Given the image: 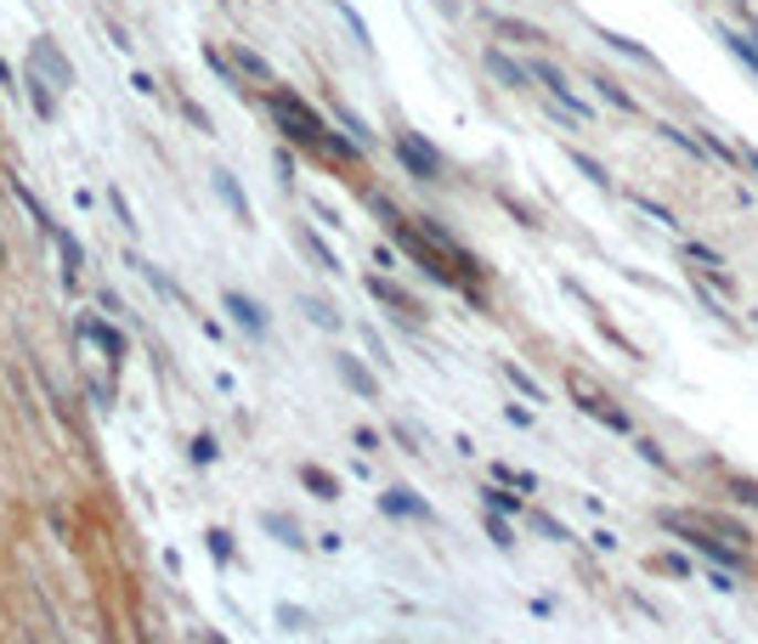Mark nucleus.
<instances>
[{"label":"nucleus","mask_w":758,"mask_h":644,"mask_svg":"<svg viewBox=\"0 0 758 644\" xmlns=\"http://www.w3.org/2000/svg\"><path fill=\"white\" fill-rule=\"evenodd\" d=\"M397 154L408 159V170H413V176H436V170H442V159H436V154H431V147H424L419 136H402V141H397Z\"/></svg>","instance_id":"obj_3"},{"label":"nucleus","mask_w":758,"mask_h":644,"mask_svg":"<svg viewBox=\"0 0 758 644\" xmlns=\"http://www.w3.org/2000/svg\"><path fill=\"white\" fill-rule=\"evenodd\" d=\"M662 531L685 537L696 555L719 560V566H741L747 549H741V531L736 526H719V520H702V515H662Z\"/></svg>","instance_id":"obj_1"},{"label":"nucleus","mask_w":758,"mask_h":644,"mask_svg":"<svg viewBox=\"0 0 758 644\" xmlns=\"http://www.w3.org/2000/svg\"><path fill=\"white\" fill-rule=\"evenodd\" d=\"M578 170H583V176H589L594 187H611V176H606V170H600L594 159H583V154H578Z\"/></svg>","instance_id":"obj_5"},{"label":"nucleus","mask_w":758,"mask_h":644,"mask_svg":"<svg viewBox=\"0 0 758 644\" xmlns=\"http://www.w3.org/2000/svg\"><path fill=\"white\" fill-rule=\"evenodd\" d=\"M600 85V96H606V103H618V108H634V96L623 91V85H611V80H594Z\"/></svg>","instance_id":"obj_4"},{"label":"nucleus","mask_w":758,"mask_h":644,"mask_svg":"<svg viewBox=\"0 0 758 644\" xmlns=\"http://www.w3.org/2000/svg\"><path fill=\"white\" fill-rule=\"evenodd\" d=\"M572 395H578V408H583V413H594V419H600L606 430L629 435V413H623V408H611V402H606V395H600V390H594L589 379H572Z\"/></svg>","instance_id":"obj_2"},{"label":"nucleus","mask_w":758,"mask_h":644,"mask_svg":"<svg viewBox=\"0 0 758 644\" xmlns=\"http://www.w3.org/2000/svg\"><path fill=\"white\" fill-rule=\"evenodd\" d=\"M741 159H747V165H752V170H758V154H752V147H747V154H741Z\"/></svg>","instance_id":"obj_8"},{"label":"nucleus","mask_w":758,"mask_h":644,"mask_svg":"<svg viewBox=\"0 0 758 644\" xmlns=\"http://www.w3.org/2000/svg\"><path fill=\"white\" fill-rule=\"evenodd\" d=\"M306 481L323 492V498H335V481H328V475H317V469H306Z\"/></svg>","instance_id":"obj_7"},{"label":"nucleus","mask_w":758,"mask_h":644,"mask_svg":"<svg viewBox=\"0 0 758 644\" xmlns=\"http://www.w3.org/2000/svg\"><path fill=\"white\" fill-rule=\"evenodd\" d=\"M340 368H346V379H351V384H357V390H362V395H373V384H368V373H362V368H357V362H340Z\"/></svg>","instance_id":"obj_6"}]
</instances>
